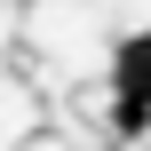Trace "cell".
I'll return each mask as SVG.
<instances>
[{
    "label": "cell",
    "mask_w": 151,
    "mask_h": 151,
    "mask_svg": "<svg viewBox=\"0 0 151 151\" xmlns=\"http://www.w3.org/2000/svg\"><path fill=\"white\" fill-rule=\"evenodd\" d=\"M111 96H119L111 127L119 135H143L151 127V24L143 32H119V48H111Z\"/></svg>",
    "instance_id": "obj_1"
}]
</instances>
